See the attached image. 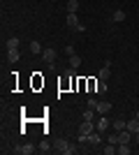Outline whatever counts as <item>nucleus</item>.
<instances>
[{
    "label": "nucleus",
    "instance_id": "nucleus-1",
    "mask_svg": "<svg viewBox=\"0 0 139 155\" xmlns=\"http://www.w3.org/2000/svg\"><path fill=\"white\" fill-rule=\"evenodd\" d=\"M53 150H56L58 155H74L77 150H79V146H77V143H70L67 139H58Z\"/></svg>",
    "mask_w": 139,
    "mask_h": 155
},
{
    "label": "nucleus",
    "instance_id": "nucleus-2",
    "mask_svg": "<svg viewBox=\"0 0 139 155\" xmlns=\"http://www.w3.org/2000/svg\"><path fill=\"white\" fill-rule=\"evenodd\" d=\"M77 139H79V143H88V146H100V143H102L100 132H91L88 137H77Z\"/></svg>",
    "mask_w": 139,
    "mask_h": 155
},
{
    "label": "nucleus",
    "instance_id": "nucleus-3",
    "mask_svg": "<svg viewBox=\"0 0 139 155\" xmlns=\"http://www.w3.org/2000/svg\"><path fill=\"white\" fill-rule=\"evenodd\" d=\"M67 28L74 32H84V23L79 21V16L77 14H67Z\"/></svg>",
    "mask_w": 139,
    "mask_h": 155
},
{
    "label": "nucleus",
    "instance_id": "nucleus-4",
    "mask_svg": "<svg viewBox=\"0 0 139 155\" xmlns=\"http://www.w3.org/2000/svg\"><path fill=\"white\" fill-rule=\"evenodd\" d=\"M12 153H16V155H33V153H37V148L30 146V143H19V146L12 148Z\"/></svg>",
    "mask_w": 139,
    "mask_h": 155
},
{
    "label": "nucleus",
    "instance_id": "nucleus-5",
    "mask_svg": "<svg viewBox=\"0 0 139 155\" xmlns=\"http://www.w3.org/2000/svg\"><path fill=\"white\" fill-rule=\"evenodd\" d=\"M95 123H93V120H84V123L79 125V132H77V137H88L91 134V132H95Z\"/></svg>",
    "mask_w": 139,
    "mask_h": 155
},
{
    "label": "nucleus",
    "instance_id": "nucleus-6",
    "mask_svg": "<svg viewBox=\"0 0 139 155\" xmlns=\"http://www.w3.org/2000/svg\"><path fill=\"white\" fill-rule=\"evenodd\" d=\"M56 56H58V53H56V49H51V46H49V49H44V51H42V60H44L46 65L56 63Z\"/></svg>",
    "mask_w": 139,
    "mask_h": 155
},
{
    "label": "nucleus",
    "instance_id": "nucleus-7",
    "mask_svg": "<svg viewBox=\"0 0 139 155\" xmlns=\"http://www.w3.org/2000/svg\"><path fill=\"white\" fill-rule=\"evenodd\" d=\"M125 130H127V132H132V134H137V132H139V118H137V116H134V118H132V120H127V125H125Z\"/></svg>",
    "mask_w": 139,
    "mask_h": 155
},
{
    "label": "nucleus",
    "instance_id": "nucleus-8",
    "mask_svg": "<svg viewBox=\"0 0 139 155\" xmlns=\"http://www.w3.org/2000/svg\"><path fill=\"white\" fill-rule=\"evenodd\" d=\"M111 111V102H98V114L100 116H107Z\"/></svg>",
    "mask_w": 139,
    "mask_h": 155
},
{
    "label": "nucleus",
    "instance_id": "nucleus-9",
    "mask_svg": "<svg viewBox=\"0 0 139 155\" xmlns=\"http://www.w3.org/2000/svg\"><path fill=\"white\" fill-rule=\"evenodd\" d=\"M111 77V65L107 63L104 67H102V70H100V74H98V79H102V81H107V79Z\"/></svg>",
    "mask_w": 139,
    "mask_h": 155
},
{
    "label": "nucleus",
    "instance_id": "nucleus-10",
    "mask_svg": "<svg viewBox=\"0 0 139 155\" xmlns=\"http://www.w3.org/2000/svg\"><path fill=\"white\" fill-rule=\"evenodd\" d=\"M130 139H132V132H127V130L118 132V143H130Z\"/></svg>",
    "mask_w": 139,
    "mask_h": 155
},
{
    "label": "nucleus",
    "instance_id": "nucleus-11",
    "mask_svg": "<svg viewBox=\"0 0 139 155\" xmlns=\"http://www.w3.org/2000/svg\"><path fill=\"white\" fill-rule=\"evenodd\" d=\"M109 125H111V120H109L107 116H102V118L98 120V125H95V127H98V132H104V130L109 127Z\"/></svg>",
    "mask_w": 139,
    "mask_h": 155
},
{
    "label": "nucleus",
    "instance_id": "nucleus-12",
    "mask_svg": "<svg viewBox=\"0 0 139 155\" xmlns=\"http://www.w3.org/2000/svg\"><path fill=\"white\" fill-rule=\"evenodd\" d=\"M7 58H9V63H19V58H21L19 49H7Z\"/></svg>",
    "mask_w": 139,
    "mask_h": 155
},
{
    "label": "nucleus",
    "instance_id": "nucleus-13",
    "mask_svg": "<svg viewBox=\"0 0 139 155\" xmlns=\"http://www.w3.org/2000/svg\"><path fill=\"white\" fill-rule=\"evenodd\" d=\"M127 120H123V118H116V120H111V127L116 130V132H121V130H125Z\"/></svg>",
    "mask_w": 139,
    "mask_h": 155
},
{
    "label": "nucleus",
    "instance_id": "nucleus-14",
    "mask_svg": "<svg viewBox=\"0 0 139 155\" xmlns=\"http://www.w3.org/2000/svg\"><path fill=\"white\" fill-rule=\"evenodd\" d=\"M95 93H98V95H104V93H107V81L98 79V86H95Z\"/></svg>",
    "mask_w": 139,
    "mask_h": 155
},
{
    "label": "nucleus",
    "instance_id": "nucleus-15",
    "mask_svg": "<svg viewBox=\"0 0 139 155\" xmlns=\"http://www.w3.org/2000/svg\"><path fill=\"white\" fill-rule=\"evenodd\" d=\"M130 150H132V148H130V143H118L116 153H118V155H130Z\"/></svg>",
    "mask_w": 139,
    "mask_h": 155
},
{
    "label": "nucleus",
    "instance_id": "nucleus-16",
    "mask_svg": "<svg viewBox=\"0 0 139 155\" xmlns=\"http://www.w3.org/2000/svg\"><path fill=\"white\" fill-rule=\"evenodd\" d=\"M77 9H79V0H70L67 2V14H77Z\"/></svg>",
    "mask_w": 139,
    "mask_h": 155
},
{
    "label": "nucleus",
    "instance_id": "nucleus-17",
    "mask_svg": "<svg viewBox=\"0 0 139 155\" xmlns=\"http://www.w3.org/2000/svg\"><path fill=\"white\" fill-rule=\"evenodd\" d=\"M28 49H30V53H35V56H40V53H42V44H40V42H30Z\"/></svg>",
    "mask_w": 139,
    "mask_h": 155
},
{
    "label": "nucleus",
    "instance_id": "nucleus-18",
    "mask_svg": "<svg viewBox=\"0 0 139 155\" xmlns=\"http://www.w3.org/2000/svg\"><path fill=\"white\" fill-rule=\"evenodd\" d=\"M79 65H81V58L77 56V53L70 56V67H72V70H79Z\"/></svg>",
    "mask_w": 139,
    "mask_h": 155
},
{
    "label": "nucleus",
    "instance_id": "nucleus-19",
    "mask_svg": "<svg viewBox=\"0 0 139 155\" xmlns=\"http://www.w3.org/2000/svg\"><path fill=\"white\" fill-rule=\"evenodd\" d=\"M114 21H116V23L125 21V12H123V9H116V12H114Z\"/></svg>",
    "mask_w": 139,
    "mask_h": 155
},
{
    "label": "nucleus",
    "instance_id": "nucleus-20",
    "mask_svg": "<svg viewBox=\"0 0 139 155\" xmlns=\"http://www.w3.org/2000/svg\"><path fill=\"white\" fill-rule=\"evenodd\" d=\"M102 150H104V155H114V153H116V143H109V141H107V146Z\"/></svg>",
    "mask_w": 139,
    "mask_h": 155
},
{
    "label": "nucleus",
    "instance_id": "nucleus-21",
    "mask_svg": "<svg viewBox=\"0 0 139 155\" xmlns=\"http://www.w3.org/2000/svg\"><path fill=\"white\" fill-rule=\"evenodd\" d=\"M7 49H19V37H9L7 39Z\"/></svg>",
    "mask_w": 139,
    "mask_h": 155
},
{
    "label": "nucleus",
    "instance_id": "nucleus-22",
    "mask_svg": "<svg viewBox=\"0 0 139 155\" xmlns=\"http://www.w3.org/2000/svg\"><path fill=\"white\" fill-rule=\"evenodd\" d=\"M37 150H40V153H49V150H51V146H49V141H42L40 146H37Z\"/></svg>",
    "mask_w": 139,
    "mask_h": 155
},
{
    "label": "nucleus",
    "instance_id": "nucleus-23",
    "mask_svg": "<svg viewBox=\"0 0 139 155\" xmlns=\"http://www.w3.org/2000/svg\"><path fill=\"white\" fill-rule=\"evenodd\" d=\"M107 141H109V143H116V146H118V132H111V134L107 137Z\"/></svg>",
    "mask_w": 139,
    "mask_h": 155
},
{
    "label": "nucleus",
    "instance_id": "nucleus-24",
    "mask_svg": "<svg viewBox=\"0 0 139 155\" xmlns=\"http://www.w3.org/2000/svg\"><path fill=\"white\" fill-rule=\"evenodd\" d=\"M93 116H95V111L86 107V111H84V120H93Z\"/></svg>",
    "mask_w": 139,
    "mask_h": 155
},
{
    "label": "nucleus",
    "instance_id": "nucleus-25",
    "mask_svg": "<svg viewBox=\"0 0 139 155\" xmlns=\"http://www.w3.org/2000/svg\"><path fill=\"white\" fill-rule=\"evenodd\" d=\"M86 107H88V109H93V111H98V100H95V97H91Z\"/></svg>",
    "mask_w": 139,
    "mask_h": 155
},
{
    "label": "nucleus",
    "instance_id": "nucleus-26",
    "mask_svg": "<svg viewBox=\"0 0 139 155\" xmlns=\"http://www.w3.org/2000/svg\"><path fill=\"white\" fill-rule=\"evenodd\" d=\"M65 53H67V56H74V46L67 44V46H65Z\"/></svg>",
    "mask_w": 139,
    "mask_h": 155
},
{
    "label": "nucleus",
    "instance_id": "nucleus-27",
    "mask_svg": "<svg viewBox=\"0 0 139 155\" xmlns=\"http://www.w3.org/2000/svg\"><path fill=\"white\" fill-rule=\"evenodd\" d=\"M134 137H137V143H139V132H137V134H134Z\"/></svg>",
    "mask_w": 139,
    "mask_h": 155
},
{
    "label": "nucleus",
    "instance_id": "nucleus-28",
    "mask_svg": "<svg viewBox=\"0 0 139 155\" xmlns=\"http://www.w3.org/2000/svg\"><path fill=\"white\" fill-rule=\"evenodd\" d=\"M137 118H139V109H137Z\"/></svg>",
    "mask_w": 139,
    "mask_h": 155
}]
</instances>
